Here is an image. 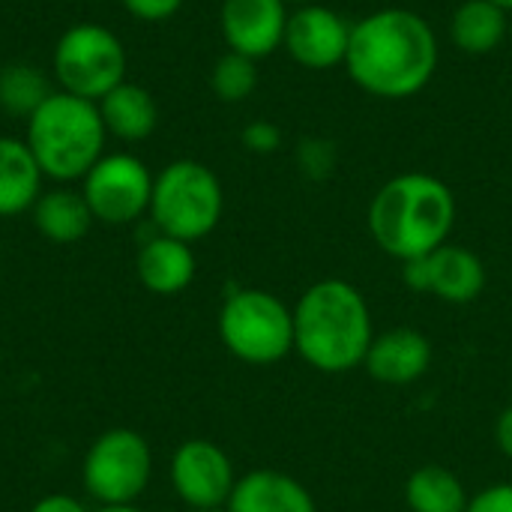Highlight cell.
Segmentation results:
<instances>
[{
	"mask_svg": "<svg viewBox=\"0 0 512 512\" xmlns=\"http://www.w3.org/2000/svg\"><path fill=\"white\" fill-rule=\"evenodd\" d=\"M441 60L432 24L402 6H387L351 24L345 69L378 99H411L429 87Z\"/></svg>",
	"mask_w": 512,
	"mask_h": 512,
	"instance_id": "1",
	"label": "cell"
},
{
	"mask_svg": "<svg viewBox=\"0 0 512 512\" xmlns=\"http://www.w3.org/2000/svg\"><path fill=\"white\" fill-rule=\"evenodd\" d=\"M372 339V309L357 285L321 279L300 294L294 306V351L315 372L345 375L360 369Z\"/></svg>",
	"mask_w": 512,
	"mask_h": 512,
	"instance_id": "2",
	"label": "cell"
},
{
	"mask_svg": "<svg viewBox=\"0 0 512 512\" xmlns=\"http://www.w3.org/2000/svg\"><path fill=\"white\" fill-rule=\"evenodd\" d=\"M366 222L378 249L405 264L450 243L456 195L435 174L405 171L375 192Z\"/></svg>",
	"mask_w": 512,
	"mask_h": 512,
	"instance_id": "3",
	"label": "cell"
},
{
	"mask_svg": "<svg viewBox=\"0 0 512 512\" xmlns=\"http://www.w3.org/2000/svg\"><path fill=\"white\" fill-rule=\"evenodd\" d=\"M105 138L108 132L96 102L51 90L27 117L24 144L48 180L72 183L84 180V174L105 156Z\"/></svg>",
	"mask_w": 512,
	"mask_h": 512,
	"instance_id": "4",
	"label": "cell"
},
{
	"mask_svg": "<svg viewBox=\"0 0 512 512\" xmlns=\"http://www.w3.org/2000/svg\"><path fill=\"white\" fill-rule=\"evenodd\" d=\"M225 213V192L219 177L195 159H177L153 177L150 222L159 234L183 243H198L216 231Z\"/></svg>",
	"mask_w": 512,
	"mask_h": 512,
	"instance_id": "5",
	"label": "cell"
},
{
	"mask_svg": "<svg viewBox=\"0 0 512 512\" xmlns=\"http://www.w3.org/2000/svg\"><path fill=\"white\" fill-rule=\"evenodd\" d=\"M219 339L246 366H273L294 351V309L264 288H234L219 309Z\"/></svg>",
	"mask_w": 512,
	"mask_h": 512,
	"instance_id": "6",
	"label": "cell"
},
{
	"mask_svg": "<svg viewBox=\"0 0 512 512\" xmlns=\"http://www.w3.org/2000/svg\"><path fill=\"white\" fill-rule=\"evenodd\" d=\"M51 69L60 90L99 102L126 81V48L114 30L81 21L60 33L51 54Z\"/></svg>",
	"mask_w": 512,
	"mask_h": 512,
	"instance_id": "7",
	"label": "cell"
},
{
	"mask_svg": "<svg viewBox=\"0 0 512 512\" xmlns=\"http://www.w3.org/2000/svg\"><path fill=\"white\" fill-rule=\"evenodd\" d=\"M153 474V453L144 435L135 429H108L102 432L84 462L81 483L99 507H126L135 504Z\"/></svg>",
	"mask_w": 512,
	"mask_h": 512,
	"instance_id": "8",
	"label": "cell"
},
{
	"mask_svg": "<svg viewBox=\"0 0 512 512\" xmlns=\"http://www.w3.org/2000/svg\"><path fill=\"white\" fill-rule=\"evenodd\" d=\"M81 195L96 222L132 225L150 210L153 174L132 153H105L84 174Z\"/></svg>",
	"mask_w": 512,
	"mask_h": 512,
	"instance_id": "9",
	"label": "cell"
},
{
	"mask_svg": "<svg viewBox=\"0 0 512 512\" xmlns=\"http://www.w3.org/2000/svg\"><path fill=\"white\" fill-rule=\"evenodd\" d=\"M402 279L414 294H429L450 306H468L486 291L489 273L474 249L444 243L429 255L405 261Z\"/></svg>",
	"mask_w": 512,
	"mask_h": 512,
	"instance_id": "10",
	"label": "cell"
},
{
	"mask_svg": "<svg viewBox=\"0 0 512 512\" xmlns=\"http://www.w3.org/2000/svg\"><path fill=\"white\" fill-rule=\"evenodd\" d=\"M234 483L237 474L228 453L207 438H189L171 456L174 495L192 510L225 507L234 492Z\"/></svg>",
	"mask_w": 512,
	"mask_h": 512,
	"instance_id": "11",
	"label": "cell"
},
{
	"mask_svg": "<svg viewBox=\"0 0 512 512\" xmlns=\"http://www.w3.org/2000/svg\"><path fill=\"white\" fill-rule=\"evenodd\" d=\"M351 42V24L330 6L309 3L288 15L282 48L303 69H333L345 63Z\"/></svg>",
	"mask_w": 512,
	"mask_h": 512,
	"instance_id": "12",
	"label": "cell"
},
{
	"mask_svg": "<svg viewBox=\"0 0 512 512\" xmlns=\"http://www.w3.org/2000/svg\"><path fill=\"white\" fill-rule=\"evenodd\" d=\"M288 15L285 0H222L219 27L228 51L261 60L282 48Z\"/></svg>",
	"mask_w": 512,
	"mask_h": 512,
	"instance_id": "13",
	"label": "cell"
},
{
	"mask_svg": "<svg viewBox=\"0 0 512 512\" xmlns=\"http://www.w3.org/2000/svg\"><path fill=\"white\" fill-rule=\"evenodd\" d=\"M432 342L426 333L414 327H393L384 333H375L363 369L372 381L387 387H408L420 381L432 369Z\"/></svg>",
	"mask_w": 512,
	"mask_h": 512,
	"instance_id": "14",
	"label": "cell"
},
{
	"mask_svg": "<svg viewBox=\"0 0 512 512\" xmlns=\"http://www.w3.org/2000/svg\"><path fill=\"white\" fill-rule=\"evenodd\" d=\"M198 261L192 252V243H183L168 234H153L141 243L138 258H135V273L138 282L159 297H174L186 291L195 279Z\"/></svg>",
	"mask_w": 512,
	"mask_h": 512,
	"instance_id": "15",
	"label": "cell"
},
{
	"mask_svg": "<svg viewBox=\"0 0 512 512\" xmlns=\"http://www.w3.org/2000/svg\"><path fill=\"white\" fill-rule=\"evenodd\" d=\"M228 512H318L312 492L291 474L282 471H249L237 477L234 492L225 504Z\"/></svg>",
	"mask_w": 512,
	"mask_h": 512,
	"instance_id": "16",
	"label": "cell"
},
{
	"mask_svg": "<svg viewBox=\"0 0 512 512\" xmlns=\"http://www.w3.org/2000/svg\"><path fill=\"white\" fill-rule=\"evenodd\" d=\"M45 174L21 138L0 135V219L30 213L42 195Z\"/></svg>",
	"mask_w": 512,
	"mask_h": 512,
	"instance_id": "17",
	"label": "cell"
},
{
	"mask_svg": "<svg viewBox=\"0 0 512 512\" xmlns=\"http://www.w3.org/2000/svg\"><path fill=\"white\" fill-rule=\"evenodd\" d=\"M96 105H99L105 132L120 138V141H126V144H138V141L150 138L156 123H159L156 99L150 96L147 87L132 84V81L117 84Z\"/></svg>",
	"mask_w": 512,
	"mask_h": 512,
	"instance_id": "18",
	"label": "cell"
},
{
	"mask_svg": "<svg viewBox=\"0 0 512 512\" xmlns=\"http://www.w3.org/2000/svg\"><path fill=\"white\" fill-rule=\"evenodd\" d=\"M510 36V12L492 0H462L450 18V39L465 54H492Z\"/></svg>",
	"mask_w": 512,
	"mask_h": 512,
	"instance_id": "19",
	"label": "cell"
},
{
	"mask_svg": "<svg viewBox=\"0 0 512 512\" xmlns=\"http://www.w3.org/2000/svg\"><path fill=\"white\" fill-rule=\"evenodd\" d=\"M33 225L36 231L51 240V243H60V246H69V243H78L87 237L90 225L96 222L81 189L72 192V189H48L36 198L33 210Z\"/></svg>",
	"mask_w": 512,
	"mask_h": 512,
	"instance_id": "20",
	"label": "cell"
},
{
	"mask_svg": "<svg viewBox=\"0 0 512 512\" xmlns=\"http://www.w3.org/2000/svg\"><path fill=\"white\" fill-rule=\"evenodd\" d=\"M468 501L465 483L444 465H423L405 480V507L411 512H465Z\"/></svg>",
	"mask_w": 512,
	"mask_h": 512,
	"instance_id": "21",
	"label": "cell"
},
{
	"mask_svg": "<svg viewBox=\"0 0 512 512\" xmlns=\"http://www.w3.org/2000/svg\"><path fill=\"white\" fill-rule=\"evenodd\" d=\"M45 75L30 63H9L0 69V108L18 117H30L48 99Z\"/></svg>",
	"mask_w": 512,
	"mask_h": 512,
	"instance_id": "22",
	"label": "cell"
},
{
	"mask_svg": "<svg viewBox=\"0 0 512 512\" xmlns=\"http://www.w3.org/2000/svg\"><path fill=\"white\" fill-rule=\"evenodd\" d=\"M210 87L222 102H246L258 87V66L252 57L228 51L216 60L210 72Z\"/></svg>",
	"mask_w": 512,
	"mask_h": 512,
	"instance_id": "23",
	"label": "cell"
},
{
	"mask_svg": "<svg viewBox=\"0 0 512 512\" xmlns=\"http://www.w3.org/2000/svg\"><path fill=\"white\" fill-rule=\"evenodd\" d=\"M297 162L309 180H327L336 168V144L330 138H303L297 147Z\"/></svg>",
	"mask_w": 512,
	"mask_h": 512,
	"instance_id": "24",
	"label": "cell"
},
{
	"mask_svg": "<svg viewBox=\"0 0 512 512\" xmlns=\"http://www.w3.org/2000/svg\"><path fill=\"white\" fill-rule=\"evenodd\" d=\"M240 141H243V147H246L249 153L267 156V153L279 150V144H282V132H279V126H276V123H270V120H252L249 126H243Z\"/></svg>",
	"mask_w": 512,
	"mask_h": 512,
	"instance_id": "25",
	"label": "cell"
},
{
	"mask_svg": "<svg viewBox=\"0 0 512 512\" xmlns=\"http://www.w3.org/2000/svg\"><path fill=\"white\" fill-rule=\"evenodd\" d=\"M120 3L132 18L150 21V24L174 18L180 12V6H183V0H120Z\"/></svg>",
	"mask_w": 512,
	"mask_h": 512,
	"instance_id": "26",
	"label": "cell"
},
{
	"mask_svg": "<svg viewBox=\"0 0 512 512\" xmlns=\"http://www.w3.org/2000/svg\"><path fill=\"white\" fill-rule=\"evenodd\" d=\"M465 512H512V483H492L471 495Z\"/></svg>",
	"mask_w": 512,
	"mask_h": 512,
	"instance_id": "27",
	"label": "cell"
},
{
	"mask_svg": "<svg viewBox=\"0 0 512 512\" xmlns=\"http://www.w3.org/2000/svg\"><path fill=\"white\" fill-rule=\"evenodd\" d=\"M30 512H90L78 498H72V495H45V498H39Z\"/></svg>",
	"mask_w": 512,
	"mask_h": 512,
	"instance_id": "28",
	"label": "cell"
},
{
	"mask_svg": "<svg viewBox=\"0 0 512 512\" xmlns=\"http://www.w3.org/2000/svg\"><path fill=\"white\" fill-rule=\"evenodd\" d=\"M495 441L501 447V453L512 462V405H507L501 414H498V423H495Z\"/></svg>",
	"mask_w": 512,
	"mask_h": 512,
	"instance_id": "29",
	"label": "cell"
},
{
	"mask_svg": "<svg viewBox=\"0 0 512 512\" xmlns=\"http://www.w3.org/2000/svg\"><path fill=\"white\" fill-rule=\"evenodd\" d=\"M96 512H141L135 504H126V507H99Z\"/></svg>",
	"mask_w": 512,
	"mask_h": 512,
	"instance_id": "30",
	"label": "cell"
},
{
	"mask_svg": "<svg viewBox=\"0 0 512 512\" xmlns=\"http://www.w3.org/2000/svg\"><path fill=\"white\" fill-rule=\"evenodd\" d=\"M285 3H294V6H309V3H318V0H285Z\"/></svg>",
	"mask_w": 512,
	"mask_h": 512,
	"instance_id": "31",
	"label": "cell"
},
{
	"mask_svg": "<svg viewBox=\"0 0 512 512\" xmlns=\"http://www.w3.org/2000/svg\"><path fill=\"white\" fill-rule=\"evenodd\" d=\"M492 3H498V6H504L507 12H512V0H492Z\"/></svg>",
	"mask_w": 512,
	"mask_h": 512,
	"instance_id": "32",
	"label": "cell"
},
{
	"mask_svg": "<svg viewBox=\"0 0 512 512\" xmlns=\"http://www.w3.org/2000/svg\"><path fill=\"white\" fill-rule=\"evenodd\" d=\"M192 512H228L225 507H216V510H192Z\"/></svg>",
	"mask_w": 512,
	"mask_h": 512,
	"instance_id": "33",
	"label": "cell"
},
{
	"mask_svg": "<svg viewBox=\"0 0 512 512\" xmlns=\"http://www.w3.org/2000/svg\"><path fill=\"white\" fill-rule=\"evenodd\" d=\"M510 39H512V15H510Z\"/></svg>",
	"mask_w": 512,
	"mask_h": 512,
	"instance_id": "34",
	"label": "cell"
},
{
	"mask_svg": "<svg viewBox=\"0 0 512 512\" xmlns=\"http://www.w3.org/2000/svg\"><path fill=\"white\" fill-rule=\"evenodd\" d=\"M0 360H3V348H0Z\"/></svg>",
	"mask_w": 512,
	"mask_h": 512,
	"instance_id": "35",
	"label": "cell"
}]
</instances>
